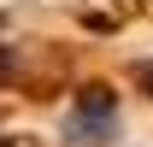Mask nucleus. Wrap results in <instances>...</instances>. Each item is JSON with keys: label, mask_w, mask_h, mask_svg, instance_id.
<instances>
[{"label": "nucleus", "mask_w": 153, "mask_h": 147, "mask_svg": "<svg viewBox=\"0 0 153 147\" xmlns=\"http://www.w3.org/2000/svg\"><path fill=\"white\" fill-rule=\"evenodd\" d=\"M141 82H147V88H153V65H141Z\"/></svg>", "instance_id": "f257e3e1"}]
</instances>
